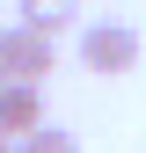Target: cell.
I'll list each match as a JSON object with an SVG mask.
<instances>
[{
	"instance_id": "obj_1",
	"label": "cell",
	"mask_w": 146,
	"mask_h": 153,
	"mask_svg": "<svg viewBox=\"0 0 146 153\" xmlns=\"http://www.w3.org/2000/svg\"><path fill=\"white\" fill-rule=\"evenodd\" d=\"M80 66L88 73H102V80H117V73H132L139 66V29L132 22H80Z\"/></svg>"
},
{
	"instance_id": "obj_2",
	"label": "cell",
	"mask_w": 146,
	"mask_h": 153,
	"mask_svg": "<svg viewBox=\"0 0 146 153\" xmlns=\"http://www.w3.org/2000/svg\"><path fill=\"white\" fill-rule=\"evenodd\" d=\"M0 66H7V80H44L59 66V36L29 29V22H0Z\"/></svg>"
},
{
	"instance_id": "obj_3",
	"label": "cell",
	"mask_w": 146,
	"mask_h": 153,
	"mask_svg": "<svg viewBox=\"0 0 146 153\" xmlns=\"http://www.w3.org/2000/svg\"><path fill=\"white\" fill-rule=\"evenodd\" d=\"M44 124V80H7L0 88V131L7 139H22V131Z\"/></svg>"
},
{
	"instance_id": "obj_4",
	"label": "cell",
	"mask_w": 146,
	"mask_h": 153,
	"mask_svg": "<svg viewBox=\"0 0 146 153\" xmlns=\"http://www.w3.org/2000/svg\"><path fill=\"white\" fill-rule=\"evenodd\" d=\"M15 22H29L44 36H66L73 22H80V0H15Z\"/></svg>"
},
{
	"instance_id": "obj_5",
	"label": "cell",
	"mask_w": 146,
	"mask_h": 153,
	"mask_svg": "<svg viewBox=\"0 0 146 153\" xmlns=\"http://www.w3.org/2000/svg\"><path fill=\"white\" fill-rule=\"evenodd\" d=\"M15 153H80V139H73L66 124H36V131H22V139H15Z\"/></svg>"
},
{
	"instance_id": "obj_6",
	"label": "cell",
	"mask_w": 146,
	"mask_h": 153,
	"mask_svg": "<svg viewBox=\"0 0 146 153\" xmlns=\"http://www.w3.org/2000/svg\"><path fill=\"white\" fill-rule=\"evenodd\" d=\"M0 153H15V139H7V131H0Z\"/></svg>"
},
{
	"instance_id": "obj_7",
	"label": "cell",
	"mask_w": 146,
	"mask_h": 153,
	"mask_svg": "<svg viewBox=\"0 0 146 153\" xmlns=\"http://www.w3.org/2000/svg\"><path fill=\"white\" fill-rule=\"evenodd\" d=\"M0 88H7V66H0Z\"/></svg>"
}]
</instances>
